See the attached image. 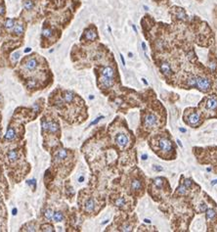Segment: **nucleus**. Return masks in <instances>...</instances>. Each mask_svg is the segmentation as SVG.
Segmentation results:
<instances>
[{
	"label": "nucleus",
	"mask_w": 217,
	"mask_h": 232,
	"mask_svg": "<svg viewBox=\"0 0 217 232\" xmlns=\"http://www.w3.org/2000/svg\"><path fill=\"white\" fill-rule=\"evenodd\" d=\"M196 87L202 91H207L211 87V81L206 77H196Z\"/></svg>",
	"instance_id": "1"
},
{
	"label": "nucleus",
	"mask_w": 217,
	"mask_h": 232,
	"mask_svg": "<svg viewBox=\"0 0 217 232\" xmlns=\"http://www.w3.org/2000/svg\"><path fill=\"white\" fill-rule=\"evenodd\" d=\"M160 147L162 151L164 152H170L173 150V146H172V143L169 139H166V138H161L160 141Z\"/></svg>",
	"instance_id": "2"
},
{
	"label": "nucleus",
	"mask_w": 217,
	"mask_h": 232,
	"mask_svg": "<svg viewBox=\"0 0 217 232\" xmlns=\"http://www.w3.org/2000/svg\"><path fill=\"white\" fill-rule=\"evenodd\" d=\"M37 66H38V62H37L35 58H28V59L24 62V68L30 72L34 71L37 68Z\"/></svg>",
	"instance_id": "3"
},
{
	"label": "nucleus",
	"mask_w": 217,
	"mask_h": 232,
	"mask_svg": "<svg viewBox=\"0 0 217 232\" xmlns=\"http://www.w3.org/2000/svg\"><path fill=\"white\" fill-rule=\"evenodd\" d=\"M157 123V118L155 115L149 114L145 117V125L147 126H155Z\"/></svg>",
	"instance_id": "4"
},
{
	"label": "nucleus",
	"mask_w": 217,
	"mask_h": 232,
	"mask_svg": "<svg viewBox=\"0 0 217 232\" xmlns=\"http://www.w3.org/2000/svg\"><path fill=\"white\" fill-rule=\"evenodd\" d=\"M115 142H116V144H118L119 147H124V146H126L127 143H128V138H127V136L125 135V134L119 133V134L116 135Z\"/></svg>",
	"instance_id": "5"
},
{
	"label": "nucleus",
	"mask_w": 217,
	"mask_h": 232,
	"mask_svg": "<svg viewBox=\"0 0 217 232\" xmlns=\"http://www.w3.org/2000/svg\"><path fill=\"white\" fill-rule=\"evenodd\" d=\"M97 32H96L95 30H93V28H88V30H86L85 32H84V37L86 40H90V41H93L95 40L96 38H97Z\"/></svg>",
	"instance_id": "6"
},
{
	"label": "nucleus",
	"mask_w": 217,
	"mask_h": 232,
	"mask_svg": "<svg viewBox=\"0 0 217 232\" xmlns=\"http://www.w3.org/2000/svg\"><path fill=\"white\" fill-rule=\"evenodd\" d=\"M102 76L104 77H112L115 76V71L114 69H112V67H110V66H107V67H104L102 69Z\"/></svg>",
	"instance_id": "7"
},
{
	"label": "nucleus",
	"mask_w": 217,
	"mask_h": 232,
	"mask_svg": "<svg viewBox=\"0 0 217 232\" xmlns=\"http://www.w3.org/2000/svg\"><path fill=\"white\" fill-rule=\"evenodd\" d=\"M199 121V116L198 113H192L189 117H188V123L189 125H196V123H198Z\"/></svg>",
	"instance_id": "8"
},
{
	"label": "nucleus",
	"mask_w": 217,
	"mask_h": 232,
	"mask_svg": "<svg viewBox=\"0 0 217 232\" xmlns=\"http://www.w3.org/2000/svg\"><path fill=\"white\" fill-rule=\"evenodd\" d=\"M101 83L103 85V87H111V86L114 85V80H112V77H104L101 78Z\"/></svg>",
	"instance_id": "9"
},
{
	"label": "nucleus",
	"mask_w": 217,
	"mask_h": 232,
	"mask_svg": "<svg viewBox=\"0 0 217 232\" xmlns=\"http://www.w3.org/2000/svg\"><path fill=\"white\" fill-rule=\"evenodd\" d=\"M206 107L209 110H216L217 109V98L210 97L206 102Z\"/></svg>",
	"instance_id": "10"
},
{
	"label": "nucleus",
	"mask_w": 217,
	"mask_h": 232,
	"mask_svg": "<svg viewBox=\"0 0 217 232\" xmlns=\"http://www.w3.org/2000/svg\"><path fill=\"white\" fill-rule=\"evenodd\" d=\"M84 208H85L86 212H88V213L93 212L94 209H95V202H94L93 199H88V200L85 202Z\"/></svg>",
	"instance_id": "11"
},
{
	"label": "nucleus",
	"mask_w": 217,
	"mask_h": 232,
	"mask_svg": "<svg viewBox=\"0 0 217 232\" xmlns=\"http://www.w3.org/2000/svg\"><path fill=\"white\" fill-rule=\"evenodd\" d=\"M63 98H64V101L66 103H72L74 99V94L72 91H65L64 94H63Z\"/></svg>",
	"instance_id": "12"
},
{
	"label": "nucleus",
	"mask_w": 217,
	"mask_h": 232,
	"mask_svg": "<svg viewBox=\"0 0 217 232\" xmlns=\"http://www.w3.org/2000/svg\"><path fill=\"white\" fill-rule=\"evenodd\" d=\"M160 71L162 72V74H166V76H169V74L172 73L170 65L168 63H166V62H164V63H162L160 65Z\"/></svg>",
	"instance_id": "13"
},
{
	"label": "nucleus",
	"mask_w": 217,
	"mask_h": 232,
	"mask_svg": "<svg viewBox=\"0 0 217 232\" xmlns=\"http://www.w3.org/2000/svg\"><path fill=\"white\" fill-rule=\"evenodd\" d=\"M175 16L179 19V20H187L188 16L185 13V11L182 9V8H177L176 11H175Z\"/></svg>",
	"instance_id": "14"
},
{
	"label": "nucleus",
	"mask_w": 217,
	"mask_h": 232,
	"mask_svg": "<svg viewBox=\"0 0 217 232\" xmlns=\"http://www.w3.org/2000/svg\"><path fill=\"white\" fill-rule=\"evenodd\" d=\"M23 6L27 11H31L34 8V1L33 0H24Z\"/></svg>",
	"instance_id": "15"
},
{
	"label": "nucleus",
	"mask_w": 217,
	"mask_h": 232,
	"mask_svg": "<svg viewBox=\"0 0 217 232\" xmlns=\"http://www.w3.org/2000/svg\"><path fill=\"white\" fill-rule=\"evenodd\" d=\"M16 137V133L13 127H10L9 129L7 130L6 134H5V139L8 140V141H12L13 139H15Z\"/></svg>",
	"instance_id": "16"
},
{
	"label": "nucleus",
	"mask_w": 217,
	"mask_h": 232,
	"mask_svg": "<svg viewBox=\"0 0 217 232\" xmlns=\"http://www.w3.org/2000/svg\"><path fill=\"white\" fill-rule=\"evenodd\" d=\"M24 31V26L23 24H17L14 26V34L17 35H22Z\"/></svg>",
	"instance_id": "17"
},
{
	"label": "nucleus",
	"mask_w": 217,
	"mask_h": 232,
	"mask_svg": "<svg viewBox=\"0 0 217 232\" xmlns=\"http://www.w3.org/2000/svg\"><path fill=\"white\" fill-rule=\"evenodd\" d=\"M4 28H6V30H11V28H13L14 26H15V20L14 19H11V18H7L5 20V22H4Z\"/></svg>",
	"instance_id": "18"
},
{
	"label": "nucleus",
	"mask_w": 217,
	"mask_h": 232,
	"mask_svg": "<svg viewBox=\"0 0 217 232\" xmlns=\"http://www.w3.org/2000/svg\"><path fill=\"white\" fill-rule=\"evenodd\" d=\"M47 130L49 132H52V133H55V132H57L58 130H59V126H58L57 123H54V122H51V123H48V128Z\"/></svg>",
	"instance_id": "19"
},
{
	"label": "nucleus",
	"mask_w": 217,
	"mask_h": 232,
	"mask_svg": "<svg viewBox=\"0 0 217 232\" xmlns=\"http://www.w3.org/2000/svg\"><path fill=\"white\" fill-rule=\"evenodd\" d=\"M8 159H9L10 162H15L19 159V153L16 150H11L9 153H8Z\"/></svg>",
	"instance_id": "20"
},
{
	"label": "nucleus",
	"mask_w": 217,
	"mask_h": 232,
	"mask_svg": "<svg viewBox=\"0 0 217 232\" xmlns=\"http://www.w3.org/2000/svg\"><path fill=\"white\" fill-rule=\"evenodd\" d=\"M131 188H132V190H134V191H138V190H140L142 188L141 181L139 179L132 180V182H131Z\"/></svg>",
	"instance_id": "21"
},
{
	"label": "nucleus",
	"mask_w": 217,
	"mask_h": 232,
	"mask_svg": "<svg viewBox=\"0 0 217 232\" xmlns=\"http://www.w3.org/2000/svg\"><path fill=\"white\" fill-rule=\"evenodd\" d=\"M68 157V151L65 150V149H61V150L58 151L57 155H56V158L58 160H64Z\"/></svg>",
	"instance_id": "22"
},
{
	"label": "nucleus",
	"mask_w": 217,
	"mask_h": 232,
	"mask_svg": "<svg viewBox=\"0 0 217 232\" xmlns=\"http://www.w3.org/2000/svg\"><path fill=\"white\" fill-rule=\"evenodd\" d=\"M206 212V219H208V221L213 219L215 217L216 213H215V211L213 209H207Z\"/></svg>",
	"instance_id": "23"
},
{
	"label": "nucleus",
	"mask_w": 217,
	"mask_h": 232,
	"mask_svg": "<svg viewBox=\"0 0 217 232\" xmlns=\"http://www.w3.org/2000/svg\"><path fill=\"white\" fill-rule=\"evenodd\" d=\"M53 219L56 222H60V221H62L63 219H64V214H63L61 212H56V213H54V214H53Z\"/></svg>",
	"instance_id": "24"
},
{
	"label": "nucleus",
	"mask_w": 217,
	"mask_h": 232,
	"mask_svg": "<svg viewBox=\"0 0 217 232\" xmlns=\"http://www.w3.org/2000/svg\"><path fill=\"white\" fill-rule=\"evenodd\" d=\"M42 35L46 38H49L53 35V31L50 28H44L42 30Z\"/></svg>",
	"instance_id": "25"
},
{
	"label": "nucleus",
	"mask_w": 217,
	"mask_h": 232,
	"mask_svg": "<svg viewBox=\"0 0 217 232\" xmlns=\"http://www.w3.org/2000/svg\"><path fill=\"white\" fill-rule=\"evenodd\" d=\"M154 184H155L157 188H162L164 187V179L160 178V177H157V178L154 179Z\"/></svg>",
	"instance_id": "26"
},
{
	"label": "nucleus",
	"mask_w": 217,
	"mask_h": 232,
	"mask_svg": "<svg viewBox=\"0 0 217 232\" xmlns=\"http://www.w3.org/2000/svg\"><path fill=\"white\" fill-rule=\"evenodd\" d=\"M187 192V187L184 185V184H181L179 187L177 188V194L178 195H185Z\"/></svg>",
	"instance_id": "27"
},
{
	"label": "nucleus",
	"mask_w": 217,
	"mask_h": 232,
	"mask_svg": "<svg viewBox=\"0 0 217 232\" xmlns=\"http://www.w3.org/2000/svg\"><path fill=\"white\" fill-rule=\"evenodd\" d=\"M53 214H54V213H53V211L51 209H47L44 212V217H45V218H46V219L53 218Z\"/></svg>",
	"instance_id": "28"
},
{
	"label": "nucleus",
	"mask_w": 217,
	"mask_h": 232,
	"mask_svg": "<svg viewBox=\"0 0 217 232\" xmlns=\"http://www.w3.org/2000/svg\"><path fill=\"white\" fill-rule=\"evenodd\" d=\"M115 204L116 207H123L125 206V200L124 198H118L115 202Z\"/></svg>",
	"instance_id": "29"
},
{
	"label": "nucleus",
	"mask_w": 217,
	"mask_h": 232,
	"mask_svg": "<svg viewBox=\"0 0 217 232\" xmlns=\"http://www.w3.org/2000/svg\"><path fill=\"white\" fill-rule=\"evenodd\" d=\"M188 85L192 86V87H196V77H191L189 80H188Z\"/></svg>",
	"instance_id": "30"
},
{
	"label": "nucleus",
	"mask_w": 217,
	"mask_h": 232,
	"mask_svg": "<svg viewBox=\"0 0 217 232\" xmlns=\"http://www.w3.org/2000/svg\"><path fill=\"white\" fill-rule=\"evenodd\" d=\"M41 230L42 231H54V227L50 224H43L41 226Z\"/></svg>",
	"instance_id": "31"
},
{
	"label": "nucleus",
	"mask_w": 217,
	"mask_h": 232,
	"mask_svg": "<svg viewBox=\"0 0 217 232\" xmlns=\"http://www.w3.org/2000/svg\"><path fill=\"white\" fill-rule=\"evenodd\" d=\"M192 180L191 179H189V178H186V179H184V185L187 187V189L188 188H191L192 187Z\"/></svg>",
	"instance_id": "32"
},
{
	"label": "nucleus",
	"mask_w": 217,
	"mask_h": 232,
	"mask_svg": "<svg viewBox=\"0 0 217 232\" xmlns=\"http://www.w3.org/2000/svg\"><path fill=\"white\" fill-rule=\"evenodd\" d=\"M20 56H21V54H20V52H16V53H14L13 55H12V59H13V61L15 62H17L19 60V58H20Z\"/></svg>",
	"instance_id": "33"
},
{
	"label": "nucleus",
	"mask_w": 217,
	"mask_h": 232,
	"mask_svg": "<svg viewBox=\"0 0 217 232\" xmlns=\"http://www.w3.org/2000/svg\"><path fill=\"white\" fill-rule=\"evenodd\" d=\"M23 230H26V231H35V227L33 226V225L30 226V224H28L27 226H24V229H23Z\"/></svg>",
	"instance_id": "34"
},
{
	"label": "nucleus",
	"mask_w": 217,
	"mask_h": 232,
	"mask_svg": "<svg viewBox=\"0 0 217 232\" xmlns=\"http://www.w3.org/2000/svg\"><path fill=\"white\" fill-rule=\"evenodd\" d=\"M120 230H121V231H131L132 230V227L130 225H123V226H121Z\"/></svg>",
	"instance_id": "35"
},
{
	"label": "nucleus",
	"mask_w": 217,
	"mask_h": 232,
	"mask_svg": "<svg viewBox=\"0 0 217 232\" xmlns=\"http://www.w3.org/2000/svg\"><path fill=\"white\" fill-rule=\"evenodd\" d=\"M206 210H207V206L204 204V203H202V204L199 206V212H206Z\"/></svg>",
	"instance_id": "36"
},
{
	"label": "nucleus",
	"mask_w": 217,
	"mask_h": 232,
	"mask_svg": "<svg viewBox=\"0 0 217 232\" xmlns=\"http://www.w3.org/2000/svg\"><path fill=\"white\" fill-rule=\"evenodd\" d=\"M4 13H5V7L2 4H0V16H3Z\"/></svg>",
	"instance_id": "37"
},
{
	"label": "nucleus",
	"mask_w": 217,
	"mask_h": 232,
	"mask_svg": "<svg viewBox=\"0 0 217 232\" xmlns=\"http://www.w3.org/2000/svg\"><path fill=\"white\" fill-rule=\"evenodd\" d=\"M104 119V117H99V118H97V119H95L94 122H92V123H91V126L96 125V123H99V122H100V119Z\"/></svg>",
	"instance_id": "38"
},
{
	"label": "nucleus",
	"mask_w": 217,
	"mask_h": 232,
	"mask_svg": "<svg viewBox=\"0 0 217 232\" xmlns=\"http://www.w3.org/2000/svg\"><path fill=\"white\" fill-rule=\"evenodd\" d=\"M153 168L155 169V171H157V172H160V171H162V168H161V167H160V165H154Z\"/></svg>",
	"instance_id": "39"
},
{
	"label": "nucleus",
	"mask_w": 217,
	"mask_h": 232,
	"mask_svg": "<svg viewBox=\"0 0 217 232\" xmlns=\"http://www.w3.org/2000/svg\"><path fill=\"white\" fill-rule=\"evenodd\" d=\"M209 67H210V69L212 70V71H214V70H215V68H216V64L214 63V62H212V63H210Z\"/></svg>",
	"instance_id": "40"
},
{
	"label": "nucleus",
	"mask_w": 217,
	"mask_h": 232,
	"mask_svg": "<svg viewBox=\"0 0 217 232\" xmlns=\"http://www.w3.org/2000/svg\"><path fill=\"white\" fill-rule=\"evenodd\" d=\"M28 184H31V185L32 184L33 187H34V189H35V184H36L35 183V179H32V181H28Z\"/></svg>",
	"instance_id": "41"
},
{
	"label": "nucleus",
	"mask_w": 217,
	"mask_h": 232,
	"mask_svg": "<svg viewBox=\"0 0 217 232\" xmlns=\"http://www.w3.org/2000/svg\"><path fill=\"white\" fill-rule=\"evenodd\" d=\"M120 59H121V61H122V65L125 66V60H124V57H123L122 54H120Z\"/></svg>",
	"instance_id": "42"
},
{
	"label": "nucleus",
	"mask_w": 217,
	"mask_h": 232,
	"mask_svg": "<svg viewBox=\"0 0 217 232\" xmlns=\"http://www.w3.org/2000/svg\"><path fill=\"white\" fill-rule=\"evenodd\" d=\"M142 159H143V160H147V159H148V155H147V154L142 155Z\"/></svg>",
	"instance_id": "43"
},
{
	"label": "nucleus",
	"mask_w": 217,
	"mask_h": 232,
	"mask_svg": "<svg viewBox=\"0 0 217 232\" xmlns=\"http://www.w3.org/2000/svg\"><path fill=\"white\" fill-rule=\"evenodd\" d=\"M83 180H84V177H83V176H80V177L78 178V181H79V182H82Z\"/></svg>",
	"instance_id": "44"
},
{
	"label": "nucleus",
	"mask_w": 217,
	"mask_h": 232,
	"mask_svg": "<svg viewBox=\"0 0 217 232\" xmlns=\"http://www.w3.org/2000/svg\"><path fill=\"white\" fill-rule=\"evenodd\" d=\"M30 51H31V49L30 47H28V48H26V50H24V52H26V53H28V52H30Z\"/></svg>",
	"instance_id": "45"
},
{
	"label": "nucleus",
	"mask_w": 217,
	"mask_h": 232,
	"mask_svg": "<svg viewBox=\"0 0 217 232\" xmlns=\"http://www.w3.org/2000/svg\"><path fill=\"white\" fill-rule=\"evenodd\" d=\"M177 143H178V145H179V146H180V147H183V146H182V143H181V141H180V140H179V139L177 140Z\"/></svg>",
	"instance_id": "46"
},
{
	"label": "nucleus",
	"mask_w": 217,
	"mask_h": 232,
	"mask_svg": "<svg viewBox=\"0 0 217 232\" xmlns=\"http://www.w3.org/2000/svg\"><path fill=\"white\" fill-rule=\"evenodd\" d=\"M142 47H143V50L145 51V50H146V45H145L144 42H142Z\"/></svg>",
	"instance_id": "47"
},
{
	"label": "nucleus",
	"mask_w": 217,
	"mask_h": 232,
	"mask_svg": "<svg viewBox=\"0 0 217 232\" xmlns=\"http://www.w3.org/2000/svg\"><path fill=\"white\" fill-rule=\"evenodd\" d=\"M211 184H212V185H215V184H217V179H216V180H213V181H212V182H211Z\"/></svg>",
	"instance_id": "48"
},
{
	"label": "nucleus",
	"mask_w": 217,
	"mask_h": 232,
	"mask_svg": "<svg viewBox=\"0 0 217 232\" xmlns=\"http://www.w3.org/2000/svg\"><path fill=\"white\" fill-rule=\"evenodd\" d=\"M146 223H151V221H150V219H145V221H144Z\"/></svg>",
	"instance_id": "49"
},
{
	"label": "nucleus",
	"mask_w": 217,
	"mask_h": 232,
	"mask_svg": "<svg viewBox=\"0 0 217 232\" xmlns=\"http://www.w3.org/2000/svg\"><path fill=\"white\" fill-rule=\"evenodd\" d=\"M132 28H133V30H134V31H135V32H137V28H136V27L134 26V25H133V26H132Z\"/></svg>",
	"instance_id": "50"
},
{
	"label": "nucleus",
	"mask_w": 217,
	"mask_h": 232,
	"mask_svg": "<svg viewBox=\"0 0 217 232\" xmlns=\"http://www.w3.org/2000/svg\"><path fill=\"white\" fill-rule=\"evenodd\" d=\"M143 80V82H144L145 84H148V82H147V80H145V78H143V80Z\"/></svg>",
	"instance_id": "51"
},
{
	"label": "nucleus",
	"mask_w": 217,
	"mask_h": 232,
	"mask_svg": "<svg viewBox=\"0 0 217 232\" xmlns=\"http://www.w3.org/2000/svg\"><path fill=\"white\" fill-rule=\"evenodd\" d=\"M128 56H129V57H132V56H133V54H132L131 52H129V53H128Z\"/></svg>",
	"instance_id": "52"
},
{
	"label": "nucleus",
	"mask_w": 217,
	"mask_h": 232,
	"mask_svg": "<svg viewBox=\"0 0 217 232\" xmlns=\"http://www.w3.org/2000/svg\"><path fill=\"white\" fill-rule=\"evenodd\" d=\"M17 214V210L14 209V210H13V214Z\"/></svg>",
	"instance_id": "53"
},
{
	"label": "nucleus",
	"mask_w": 217,
	"mask_h": 232,
	"mask_svg": "<svg viewBox=\"0 0 217 232\" xmlns=\"http://www.w3.org/2000/svg\"><path fill=\"white\" fill-rule=\"evenodd\" d=\"M180 131H181V132H186V129H183V128H180Z\"/></svg>",
	"instance_id": "54"
},
{
	"label": "nucleus",
	"mask_w": 217,
	"mask_h": 232,
	"mask_svg": "<svg viewBox=\"0 0 217 232\" xmlns=\"http://www.w3.org/2000/svg\"><path fill=\"white\" fill-rule=\"evenodd\" d=\"M0 135H1V131H0Z\"/></svg>",
	"instance_id": "55"
}]
</instances>
